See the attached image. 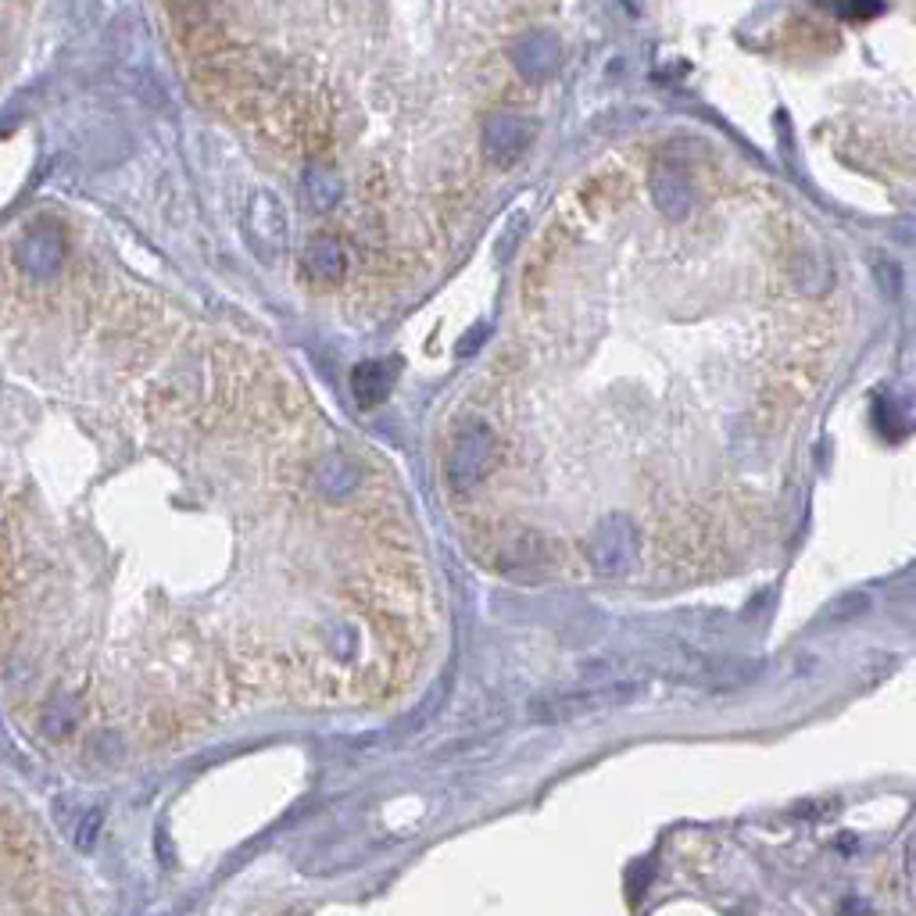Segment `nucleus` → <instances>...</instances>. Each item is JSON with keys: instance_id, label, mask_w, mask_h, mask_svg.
Listing matches in <instances>:
<instances>
[{"instance_id": "nucleus-1", "label": "nucleus", "mask_w": 916, "mask_h": 916, "mask_svg": "<svg viewBox=\"0 0 916 916\" xmlns=\"http://www.w3.org/2000/svg\"><path fill=\"white\" fill-rule=\"evenodd\" d=\"M0 916H79L47 852L19 816L0 806Z\"/></svg>"}, {"instance_id": "nucleus-2", "label": "nucleus", "mask_w": 916, "mask_h": 916, "mask_svg": "<svg viewBox=\"0 0 916 916\" xmlns=\"http://www.w3.org/2000/svg\"><path fill=\"white\" fill-rule=\"evenodd\" d=\"M498 462V440L483 423H469L462 434L451 440V451L444 458V480L451 491L480 488Z\"/></svg>"}, {"instance_id": "nucleus-3", "label": "nucleus", "mask_w": 916, "mask_h": 916, "mask_svg": "<svg viewBox=\"0 0 916 916\" xmlns=\"http://www.w3.org/2000/svg\"><path fill=\"white\" fill-rule=\"evenodd\" d=\"M584 555L594 573L627 577L637 562V526L630 523V516H619V512L605 516L594 526L591 540L584 545Z\"/></svg>"}, {"instance_id": "nucleus-4", "label": "nucleus", "mask_w": 916, "mask_h": 916, "mask_svg": "<svg viewBox=\"0 0 916 916\" xmlns=\"http://www.w3.org/2000/svg\"><path fill=\"white\" fill-rule=\"evenodd\" d=\"M244 233L247 241H252L255 255L276 261L283 255V244H287V215L280 201L272 198V193L258 190L252 201H247V212H244Z\"/></svg>"}, {"instance_id": "nucleus-5", "label": "nucleus", "mask_w": 916, "mask_h": 916, "mask_svg": "<svg viewBox=\"0 0 916 916\" xmlns=\"http://www.w3.org/2000/svg\"><path fill=\"white\" fill-rule=\"evenodd\" d=\"M651 198L666 219H684L695 204V179L677 155H662L651 172Z\"/></svg>"}, {"instance_id": "nucleus-6", "label": "nucleus", "mask_w": 916, "mask_h": 916, "mask_svg": "<svg viewBox=\"0 0 916 916\" xmlns=\"http://www.w3.org/2000/svg\"><path fill=\"white\" fill-rule=\"evenodd\" d=\"M15 258H19V266L33 276V280H51V276L62 269V258H65L62 230L51 226V222H40V226H33L19 241Z\"/></svg>"}, {"instance_id": "nucleus-7", "label": "nucleus", "mask_w": 916, "mask_h": 916, "mask_svg": "<svg viewBox=\"0 0 916 916\" xmlns=\"http://www.w3.org/2000/svg\"><path fill=\"white\" fill-rule=\"evenodd\" d=\"M530 141H534V122L516 115V111H498V115L488 119V126H483V147H488V158L498 165H509Z\"/></svg>"}, {"instance_id": "nucleus-8", "label": "nucleus", "mask_w": 916, "mask_h": 916, "mask_svg": "<svg viewBox=\"0 0 916 916\" xmlns=\"http://www.w3.org/2000/svg\"><path fill=\"white\" fill-rule=\"evenodd\" d=\"M562 65V47L551 33H526L516 44V68L523 79H548Z\"/></svg>"}, {"instance_id": "nucleus-9", "label": "nucleus", "mask_w": 916, "mask_h": 916, "mask_svg": "<svg viewBox=\"0 0 916 916\" xmlns=\"http://www.w3.org/2000/svg\"><path fill=\"white\" fill-rule=\"evenodd\" d=\"M344 266H348V252H344V241L333 237V233H319V237L309 244V255H304V269H309L312 280L319 283H337L344 276Z\"/></svg>"}, {"instance_id": "nucleus-10", "label": "nucleus", "mask_w": 916, "mask_h": 916, "mask_svg": "<svg viewBox=\"0 0 916 916\" xmlns=\"http://www.w3.org/2000/svg\"><path fill=\"white\" fill-rule=\"evenodd\" d=\"M391 387H394V372L387 362H362L351 372V394L362 409H372V405H380V401H387Z\"/></svg>"}, {"instance_id": "nucleus-11", "label": "nucleus", "mask_w": 916, "mask_h": 916, "mask_svg": "<svg viewBox=\"0 0 916 916\" xmlns=\"http://www.w3.org/2000/svg\"><path fill=\"white\" fill-rule=\"evenodd\" d=\"M301 198L309 201L319 212H326L340 198H344V179L337 169H329V165H309L301 176Z\"/></svg>"}]
</instances>
